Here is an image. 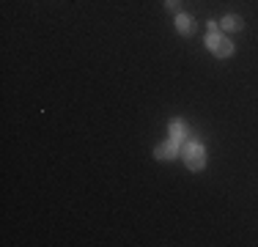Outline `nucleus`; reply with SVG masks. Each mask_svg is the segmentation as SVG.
Returning a JSON list of instances; mask_svg holds the SVG:
<instances>
[{
    "label": "nucleus",
    "mask_w": 258,
    "mask_h": 247,
    "mask_svg": "<svg viewBox=\"0 0 258 247\" xmlns=\"http://www.w3.org/2000/svg\"><path fill=\"white\" fill-rule=\"evenodd\" d=\"M181 157H184V165H187L189 170H204L206 151H204V146H201L198 140L189 138L187 143H181Z\"/></svg>",
    "instance_id": "nucleus-1"
},
{
    "label": "nucleus",
    "mask_w": 258,
    "mask_h": 247,
    "mask_svg": "<svg viewBox=\"0 0 258 247\" xmlns=\"http://www.w3.org/2000/svg\"><path fill=\"white\" fill-rule=\"evenodd\" d=\"M168 132H170V138L176 140V143H187L189 138H192V135H189V127H187V121H181V118H173L168 124Z\"/></svg>",
    "instance_id": "nucleus-2"
},
{
    "label": "nucleus",
    "mask_w": 258,
    "mask_h": 247,
    "mask_svg": "<svg viewBox=\"0 0 258 247\" xmlns=\"http://www.w3.org/2000/svg\"><path fill=\"white\" fill-rule=\"evenodd\" d=\"M179 151H181V146L176 143L173 138H170L168 143H159V146H157L154 157H157V159H162V162H168V159H173V157H176V154H179Z\"/></svg>",
    "instance_id": "nucleus-3"
},
{
    "label": "nucleus",
    "mask_w": 258,
    "mask_h": 247,
    "mask_svg": "<svg viewBox=\"0 0 258 247\" xmlns=\"http://www.w3.org/2000/svg\"><path fill=\"white\" fill-rule=\"evenodd\" d=\"M176 28H179V33H181V36H189V33L195 30V22L189 20L187 14H179V17H176Z\"/></svg>",
    "instance_id": "nucleus-4"
},
{
    "label": "nucleus",
    "mask_w": 258,
    "mask_h": 247,
    "mask_svg": "<svg viewBox=\"0 0 258 247\" xmlns=\"http://www.w3.org/2000/svg\"><path fill=\"white\" fill-rule=\"evenodd\" d=\"M214 55H217V58H231V55H233V44L228 39H220V44L214 47Z\"/></svg>",
    "instance_id": "nucleus-5"
},
{
    "label": "nucleus",
    "mask_w": 258,
    "mask_h": 247,
    "mask_svg": "<svg viewBox=\"0 0 258 247\" xmlns=\"http://www.w3.org/2000/svg\"><path fill=\"white\" fill-rule=\"evenodd\" d=\"M220 25H223L225 30H239V28H242V17H239V14H228V17H223V22H220Z\"/></svg>",
    "instance_id": "nucleus-6"
},
{
    "label": "nucleus",
    "mask_w": 258,
    "mask_h": 247,
    "mask_svg": "<svg viewBox=\"0 0 258 247\" xmlns=\"http://www.w3.org/2000/svg\"><path fill=\"white\" fill-rule=\"evenodd\" d=\"M220 39H223V36H220L217 30H209V36H206V47H209V49H212V52H214V47L220 44Z\"/></svg>",
    "instance_id": "nucleus-7"
},
{
    "label": "nucleus",
    "mask_w": 258,
    "mask_h": 247,
    "mask_svg": "<svg viewBox=\"0 0 258 247\" xmlns=\"http://www.w3.org/2000/svg\"><path fill=\"white\" fill-rule=\"evenodd\" d=\"M165 9H168V11H179L181 3H179V0H165Z\"/></svg>",
    "instance_id": "nucleus-8"
}]
</instances>
